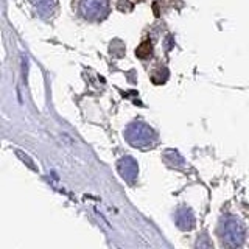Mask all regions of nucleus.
<instances>
[{
  "instance_id": "f257e3e1",
  "label": "nucleus",
  "mask_w": 249,
  "mask_h": 249,
  "mask_svg": "<svg viewBox=\"0 0 249 249\" xmlns=\"http://www.w3.org/2000/svg\"><path fill=\"white\" fill-rule=\"evenodd\" d=\"M124 137H126L128 142L136 146V148H150L156 143V134L154 131L148 126L146 123H142V122H134L131 123L129 126L124 131Z\"/></svg>"
},
{
  "instance_id": "f03ea898",
  "label": "nucleus",
  "mask_w": 249,
  "mask_h": 249,
  "mask_svg": "<svg viewBox=\"0 0 249 249\" xmlns=\"http://www.w3.org/2000/svg\"><path fill=\"white\" fill-rule=\"evenodd\" d=\"M221 233V243L224 246H241L245 241V226L241 224L240 220L233 216H228L220 226Z\"/></svg>"
},
{
  "instance_id": "7ed1b4c3",
  "label": "nucleus",
  "mask_w": 249,
  "mask_h": 249,
  "mask_svg": "<svg viewBox=\"0 0 249 249\" xmlns=\"http://www.w3.org/2000/svg\"><path fill=\"white\" fill-rule=\"evenodd\" d=\"M78 11L86 20H101L107 16L109 2L107 0H80Z\"/></svg>"
},
{
  "instance_id": "20e7f679",
  "label": "nucleus",
  "mask_w": 249,
  "mask_h": 249,
  "mask_svg": "<svg viewBox=\"0 0 249 249\" xmlns=\"http://www.w3.org/2000/svg\"><path fill=\"white\" fill-rule=\"evenodd\" d=\"M119 171L122 178L128 182H134L137 176V163L132 158H123L119 162Z\"/></svg>"
},
{
  "instance_id": "39448f33",
  "label": "nucleus",
  "mask_w": 249,
  "mask_h": 249,
  "mask_svg": "<svg viewBox=\"0 0 249 249\" xmlns=\"http://www.w3.org/2000/svg\"><path fill=\"white\" fill-rule=\"evenodd\" d=\"M176 223L181 229L190 231L195 224V218L190 209H179L176 213Z\"/></svg>"
},
{
  "instance_id": "423d86ee",
  "label": "nucleus",
  "mask_w": 249,
  "mask_h": 249,
  "mask_svg": "<svg viewBox=\"0 0 249 249\" xmlns=\"http://www.w3.org/2000/svg\"><path fill=\"white\" fill-rule=\"evenodd\" d=\"M151 49H153L151 42L145 41V42H142V44L139 45V49L136 50V54H137L139 58L145 59V58H148V56H151Z\"/></svg>"
},
{
  "instance_id": "0eeeda50",
  "label": "nucleus",
  "mask_w": 249,
  "mask_h": 249,
  "mask_svg": "<svg viewBox=\"0 0 249 249\" xmlns=\"http://www.w3.org/2000/svg\"><path fill=\"white\" fill-rule=\"evenodd\" d=\"M30 2H33V3H36V5H37L39 2H41V0H30Z\"/></svg>"
}]
</instances>
